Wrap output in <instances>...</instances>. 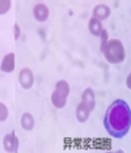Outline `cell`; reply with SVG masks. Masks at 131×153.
Wrapping results in <instances>:
<instances>
[{
    "mask_svg": "<svg viewBox=\"0 0 131 153\" xmlns=\"http://www.w3.org/2000/svg\"><path fill=\"white\" fill-rule=\"evenodd\" d=\"M55 90H58L59 93H62L63 96H66L68 98L70 96V85L66 80H59V81L55 84Z\"/></svg>",
    "mask_w": 131,
    "mask_h": 153,
    "instance_id": "13",
    "label": "cell"
},
{
    "mask_svg": "<svg viewBox=\"0 0 131 153\" xmlns=\"http://www.w3.org/2000/svg\"><path fill=\"white\" fill-rule=\"evenodd\" d=\"M15 65H16V56H15L13 53H9L3 58L0 69H1V72L11 74V72H13V69H15Z\"/></svg>",
    "mask_w": 131,
    "mask_h": 153,
    "instance_id": "7",
    "label": "cell"
},
{
    "mask_svg": "<svg viewBox=\"0 0 131 153\" xmlns=\"http://www.w3.org/2000/svg\"><path fill=\"white\" fill-rule=\"evenodd\" d=\"M12 1L11 0H0V15H5L11 9Z\"/></svg>",
    "mask_w": 131,
    "mask_h": 153,
    "instance_id": "15",
    "label": "cell"
},
{
    "mask_svg": "<svg viewBox=\"0 0 131 153\" xmlns=\"http://www.w3.org/2000/svg\"><path fill=\"white\" fill-rule=\"evenodd\" d=\"M19 82L22 89H30L34 85V75L30 68H22L19 74Z\"/></svg>",
    "mask_w": 131,
    "mask_h": 153,
    "instance_id": "3",
    "label": "cell"
},
{
    "mask_svg": "<svg viewBox=\"0 0 131 153\" xmlns=\"http://www.w3.org/2000/svg\"><path fill=\"white\" fill-rule=\"evenodd\" d=\"M126 86L131 90V71H130V74H129V76H127V79H126Z\"/></svg>",
    "mask_w": 131,
    "mask_h": 153,
    "instance_id": "18",
    "label": "cell"
},
{
    "mask_svg": "<svg viewBox=\"0 0 131 153\" xmlns=\"http://www.w3.org/2000/svg\"><path fill=\"white\" fill-rule=\"evenodd\" d=\"M102 53H104L106 62L110 64H121L125 62L126 58L125 46L119 39H109Z\"/></svg>",
    "mask_w": 131,
    "mask_h": 153,
    "instance_id": "2",
    "label": "cell"
},
{
    "mask_svg": "<svg viewBox=\"0 0 131 153\" xmlns=\"http://www.w3.org/2000/svg\"><path fill=\"white\" fill-rule=\"evenodd\" d=\"M88 29H89V32H91L92 36L100 37L101 32L104 30V26H102L101 21H98V20H96V19H93L92 17V19L89 20V22H88Z\"/></svg>",
    "mask_w": 131,
    "mask_h": 153,
    "instance_id": "10",
    "label": "cell"
},
{
    "mask_svg": "<svg viewBox=\"0 0 131 153\" xmlns=\"http://www.w3.org/2000/svg\"><path fill=\"white\" fill-rule=\"evenodd\" d=\"M20 123H21V127L24 128L25 131H32L34 128V118L30 113H24L21 115V120H20Z\"/></svg>",
    "mask_w": 131,
    "mask_h": 153,
    "instance_id": "12",
    "label": "cell"
},
{
    "mask_svg": "<svg viewBox=\"0 0 131 153\" xmlns=\"http://www.w3.org/2000/svg\"><path fill=\"white\" fill-rule=\"evenodd\" d=\"M106 132L114 139H122L131 128V109L125 100H115L106 109L104 117Z\"/></svg>",
    "mask_w": 131,
    "mask_h": 153,
    "instance_id": "1",
    "label": "cell"
},
{
    "mask_svg": "<svg viewBox=\"0 0 131 153\" xmlns=\"http://www.w3.org/2000/svg\"><path fill=\"white\" fill-rule=\"evenodd\" d=\"M21 36V27H20L19 24H15L13 26V37H15V41H17Z\"/></svg>",
    "mask_w": 131,
    "mask_h": 153,
    "instance_id": "17",
    "label": "cell"
},
{
    "mask_svg": "<svg viewBox=\"0 0 131 153\" xmlns=\"http://www.w3.org/2000/svg\"><path fill=\"white\" fill-rule=\"evenodd\" d=\"M9 115V111H8V107H7L4 103L0 102V122H4L7 120V118Z\"/></svg>",
    "mask_w": 131,
    "mask_h": 153,
    "instance_id": "16",
    "label": "cell"
},
{
    "mask_svg": "<svg viewBox=\"0 0 131 153\" xmlns=\"http://www.w3.org/2000/svg\"><path fill=\"white\" fill-rule=\"evenodd\" d=\"M105 153H125V151H123V149H119V151H115V152H105Z\"/></svg>",
    "mask_w": 131,
    "mask_h": 153,
    "instance_id": "19",
    "label": "cell"
},
{
    "mask_svg": "<svg viewBox=\"0 0 131 153\" xmlns=\"http://www.w3.org/2000/svg\"><path fill=\"white\" fill-rule=\"evenodd\" d=\"M110 13H112V11H110V8L108 5L98 4L93 8V19H96V20H98V21L102 22L104 20L109 19Z\"/></svg>",
    "mask_w": 131,
    "mask_h": 153,
    "instance_id": "8",
    "label": "cell"
},
{
    "mask_svg": "<svg viewBox=\"0 0 131 153\" xmlns=\"http://www.w3.org/2000/svg\"><path fill=\"white\" fill-rule=\"evenodd\" d=\"M3 147L8 153H17L19 149V137L16 136L15 132H9L3 139Z\"/></svg>",
    "mask_w": 131,
    "mask_h": 153,
    "instance_id": "4",
    "label": "cell"
},
{
    "mask_svg": "<svg viewBox=\"0 0 131 153\" xmlns=\"http://www.w3.org/2000/svg\"><path fill=\"white\" fill-rule=\"evenodd\" d=\"M108 42H109V34L104 29L101 32V34H100V50L104 51V48H105L106 45H108Z\"/></svg>",
    "mask_w": 131,
    "mask_h": 153,
    "instance_id": "14",
    "label": "cell"
},
{
    "mask_svg": "<svg viewBox=\"0 0 131 153\" xmlns=\"http://www.w3.org/2000/svg\"><path fill=\"white\" fill-rule=\"evenodd\" d=\"M91 113H92V111L89 110L88 107H85L83 103H79L77 107H76V119L80 122V123H84V122L88 120Z\"/></svg>",
    "mask_w": 131,
    "mask_h": 153,
    "instance_id": "11",
    "label": "cell"
},
{
    "mask_svg": "<svg viewBox=\"0 0 131 153\" xmlns=\"http://www.w3.org/2000/svg\"><path fill=\"white\" fill-rule=\"evenodd\" d=\"M49 15H50V11H49V8H47V5L42 4V3L34 5L33 16L38 22H45L47 19H49Z\"/></svg>",
    "mask_w": 131,
    "mask_h": 153,
    "instance_id": "5",
    "label": "cell"
},
{
    "mask_svg": "<svg viewBox=\"0 0 131 153\" xmlns=\"http://www.w3.org/2000/svg\"><path fill=\"white\" fill-rule=\"evenodd\" d=\"M80 103H83L85 107H88L91 111H93V109L96 106V97H95V92H93L92 88H87L83 92Z\"/></svg>",
    "mask_w": 131,
    "mask_h": 153,
    "instance_id": "6",
    "label": "cell"
},
{
    "mask_svg": "<svg viewBox=\"0 0 131 153\" xmlns=\"http://www.w3.org/2000/svg\"><path fill=\"white\" fill-rule=\"evenodd\" d=\"M51 103L57 109H63L66 106V103H67V97L59 93L58 90H54L53 94H51Z\"/></svg>",
    "mask_w": 131,
    "mask_h": 153,
    "instance_id": "9",
    "label": "cell"
}]
</instances>
